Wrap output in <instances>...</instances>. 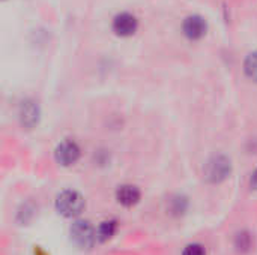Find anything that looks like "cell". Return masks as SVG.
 Masks as SVG:
<instances>
[{
	"label": "cell",
	"mask_w": 257,
	"mask_h": 255,
	"mask_svg": "<svg viewBox=\"0 0 257 255\" xmlns=\"http://www.w3.org/2000/svg\"><path fill=\"white\" fill-rule=\"evenodd\" d=\"M56 209L60 215L66 218H72L83 212L84 200L75 191H63L56 200Z\"/></svg>",
	"instance_id": "obj_1"
},
{
	"label": "cell",
	"mask_w": 257,
	"mask_h": 255,
	"mask_svg": "<svg viewBox=\"0 0 257 255\" xmlns=\"http://www.w3.org/2000/svg\"><path fill=\"white\" fill-rule=\"evenodd\" d=\"M230 173H232L230 159L223 155L211 158L205 165V177L211 183H220L226 180L230 176Z\"/></svg>",
	"instance_id": "obj_2"
},
{
	"label": "cell",
	"mask_w": 257,
	"mask_h": 255,
	"mask_svg": "<svg viewBox=\"0 0 257 255\" xmlns=\"http://www.w3.org/2000/svg\"><path fill=\"white\" fill-rule=\"evenodd\" d=\"M98 234L87 221H77L71 227V240L80 249H90Z\"/></svg>",
	"instance_id": "obj_3"
},
{
	"label": "cell",
	"mask_w": 257,
	"mask_h": 255,
	"mask_svg": "<svg viewBox=\"0 0 257 255\" xmlns=\"http://www.w3.org/2000/svg\"><path fill=\"white\" fill-rule=\"evenodd\" d=\"M80 158V147L77 146V143L66 140L63 143H60L56 149V159L59 164L68 167L72 165L78 161Z\"/></svg>",
	"instance_id": "obj_4"
},
{
	"label": "cell",
	"mask_w": 257,
	"mask_h": 255,
	"mask_svg": "<svg viewBox=\"0 0 257 255\" xmlns=\"http://www.w3.org/2000/svg\"><path fill=\"white\" fill-rule=\"evenodd\" d=\"M113 30L120 36H130L137 30V18L128 12L119 14L113 21Z\"/></svg>",
	"instance_id": "obj_5"
},
{
	"label": "cell",
	"mask_w": 257,
	"mask_h": 255,
	"mask_svg": "<svg viewBox=\"0 0 257 255\" xmlns=\"http://www.w3.org/2000/svg\"><path fill=\"white\" fill-rule=\"evenodd\" d=\"M184 33L190 39H200L206 33V21L199 15L188 17L184 23Z\"/></svg>",
	"instance_id": "obj_6"
},
{
	"label": "cell",
	"mask_w": 257,
	"mask_h": 255,
	"mask_svg": "<svg viewBox=\"0 0 257 255\" xmlns=\"http://www.w3.org/2000/svg\"><path fill=\"white\" fill-rule=\"evenodd\" d=\"M116 198L122 206L131 207V206H134V204H137L140 201V191L133 185H123V186H120L117 189Z\"/></svg>",
	"instance_id": "obj_7"
},
{
	"label": "cell",
	"mask_w": 257,
	"mask_h": 255,
	"mask_svg": "<svg viewBox=\"0 0 257 255\" xmlns=\"http://www.w3.org/2000/svg\"><path fill=\"white\" fill-rule=\"evenodd\" d=\"M21 123L27 128H32L38 123V119H39V110H38V105L35 102H24L23 107H21Z\"/></svg>",
	"instance_id": "obj_8"
},
{
	"label": "cell",
	"mask_w": 257,
	"mask_h": 255,
	"mask_svg": "<svg viewBox=\"0 0 257 255\" xmlns=\"http://www.w3.org/2000/svg\"><path fill=\"white\" fill-rule=\"evenodd\" d=\"M244 71H245V75L250 80L257 83V51L247 56L245 63H244Z\"/></svg>",
	"instance_id": "obj_9"
},
{
	"label": "cell",
	"mask_w": 257,
	"mask_h": 255,
	"mask_svg": "<svg viewBox=\"0 0 257 255\" xmlns=\"http://www.w3.org/2000/svg\"><path fill=\"white\" fill-rule=\"evenodd\" d=\"M116 231V221H105L99 225V230H98V239L99 240H108Z\"/></svg>",
	"instance_id": "obj_10"
},
{
	"label": "cell",
	"mask_w": 257,
	"mask_h": 255,
	"mask_svg": "<svg viewBox=\"0 0 257 255\" xmlns=\"http://www.w3.org/2000/svg\"><path fill=\"white\" fill-rule=\"evenodd\" d=\"M251 243H253V240H251V234L250 233H247V231H241V233H238L236 234V237H235V246L239 249V251H248L250 248H251Z\"/></svg>",
	"instance_id": "obj_11"
},
{
	"label": "cell",
	"mask_w": 257,
	"mask_h": 255,
	"mask_svg": "<svg viewBox=\"0 0 257 255\" xmlns=\"http://www.w3.org/2000/svg\"><path fill=\"white\" fill-rule=\"evenodd\" d=\"M182 255H206V251H205V248H203L202 245L193 243V245H188V246L184 249Z\"/></svg>",
	"instance_id": "obj_12"
},
{
	"label": "cell",
	"mask_w": 257,
	"mask_h": 255,
	"mask_svg": "<svg viewBox=\"0 0 257 255\" xmlns=\"http://www.w3.org/2000/svg\"><path fill=\"white\" fill-rule=\"evenodd\" d=\"M250 185L253 189H257V170L251 174V179H250Z\"/></svg>",
	"instance_id": "obj_13"
}]
</instances>
